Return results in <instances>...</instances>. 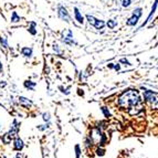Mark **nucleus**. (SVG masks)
<instances>
[{
	"instance_id": "obj_7",
	"label": "nucleus",
	"mask_w": 158,
	"mask_h": 158,
	"mask_svg": "<svg viewBox=\"0 0 158 158\" xmlns=\"http://www.w3.org/2000/svg\"><path fill=\"white\" fill-rule=\"evenodd\" d=\"M62 41H63L65 44H69V45H72L77 43L74 41L73 33H72L71 30H66V31L62 32Z\"/></svg>"
},
{
	"instance_id": "obj_19",
	"label": "nucleus",
	"mask_w": 158,
	"mask_h": 158,
	"mask_svg": "<svg viewBox=\"0 0 158 158\" xmlns=\"http://www.w3.org/2000/svg\"><path fill=\"white\" fill-rule=\"evenodd\" d=\"M102 112L104 113L105 117H110V115H111V114H110V112L107 111V108H106V107H103V108H102Z\"/></svg>"
},
{
	"instance_id": "obj_3",
	"label": "nucleus",
	"mask_w": 158,
	"mask_h": 158,
	"mask_svg": "<svg viewBox=\"0 0 158 158\" xmlns=\"http://www.w3.org/2000/svg\"><path fill=\"white\" fill-rule=\"evenodd\" d=\"M142 13H143V9L142 8H136L134 11H133V15L132 17L128 19L126 21V24L129 27H134L136 26L137 23H138V20H139V18L142 17Z\"/></svg>"
},
{
	"instance_id": "obj_10",
	"label": "nucleus",
	"mask_w": 158,
	"mask_h": 158,
	"mask_svg": "<svg viewBox=\"0 0 158 158\" xmlns=\"http://www.w3.org/2000/svg\"><path fill=\"white\" fill-rule=\"evenodd\" d=\"M74 19H75V20H77L80 24L84 23V17L82 16V13L80 12V10L77 8V7L74 8Z\"/></svg>"
},
{
	"instance_id": "obj_6",
	"label": "nucleus",
	"mask_w": 158,
	"mask_h": 158,
	"mask_svg": "<svg viewBox=\"0 0 158 158\" xmlns=\"http://www.w3.org/2000/svg\"><path fill=\"white\" fill-rule=\"evenodd\" d=\"M56 12H58V17L61 19V20H62V21L70 22V20H71V17H70V15H69V11L66 10L65 7L59 5L58 8H56Z\"/></svg>"
},
{
	"instance_id": "obj_12",
	"label": "nucleus",
	"mask_w": 158,
	"mask_h": 158,
	"mask_svg": "<svg viewBox=\"0 0 158 158\" xmlns=\"http://www.w3.org/2000/svg\"><path fill=\"white\" fill-rule=\"evenodd\" d=\"M19 103H20V105H21L22 107H26V108H29L30 106L32 105L31 101H30L29 98H23V96H20V98H19Z\"/></svg>"
},
{
	"instance_id": "obj_16",
	"label": "nucleus",
	"mask_w": 158,
	"mask_h": 158,
	"mask_svg": "<svg viewBox=\"0 0 158 158\" xmlns=\"http://www.w3.org/2000/svg\"><path fill=\"white\" fill-rule=\"evenodd\" d=\"M28 31H29L30 33L32 34V35H35V34H37V30H35V23H33V22H32V23L30 24Z\"/></svg>"
},
{
	"instance_id": "obj_24",
	"label": "nucleus",
	"mask_w": 158,
	"mask_h": 158,
	"mask_svg": "<svg viewBox=\"0 0 158 158\" xmlns=\"http://www.w3.org/2000/svg\"><path fill=\"white\" fill-rule=\"evenodd\" d=\"M3 71V65H2V63L0 62V74H1V72Z\"/></svg>"
},
{
	"instance_id": "obj_2",
	"label": "nucleus",
	"mask_w": 158,
	"mask_h": 158,
	"mask_svg": "<svg viewBox=\"0 0 158 158\" xmlns=\"http://www.w3.org/2000/svg\"><path fill=\"white\" fill-rule=\"evenodd\" d=\"M144 98L150 105L153 110H158V96L152 91H145L144 92Z\"/></svg>"
},
{
	"instance_id": "obj_22",
	"label": "nucleus",
	"mask_w": 158,
	"mask_h": 158,
	"mask_svg": "<svg viewBox=\"0 0 158 158\" xmlns=\"http://www.w3.org/2000/svg\"><path fill=\"white\" fill-rule=\"evenodd\" d=\"M43 119H44V121H49V119H50V115L47 114V113H44L43 114Z\"/></svg>"
},
{
	"instance_id": "obj_1",
	"label": "nucleus",
	"mask_w": 158,
	"mask_h": 158,
	"mask_svg": "<svg viewBox=\"0 0 158 158\" xmlns=\"http://www.w3.org/2000/svg\"><path fill=\"white\" fill-rule=\"evenodd\" d=\"M118 106L122 108H129V111L135 110L134 114L142 111V101L139 93L136 90H128L118 98Z\"/></svg>"
},
{
	"instance_id": "obj_11",
	"label": "nucleus",
	"mask_w": 158,
	"mask_h": 158,
	"mask_svg": "<svg viewBox=\"0 0 158 158\" xmlns=\"http://www.w3.org/2000/svg\"><path fill=\"white\" fill-rule=\"evenodd\" d=\"M20 52H21L22 56H26V58H31L32 54H33V49L29 47H23L21 50H20Z\"/></svg>"
},
{
	"instance_id": "obj_21",
	"label": "nucleus",
	"mask_w": 158,
	"mask_h": 158,
	"mask_svg": "<svg viewBox=\"0 0 158 158\" xmlns=\"http://www.w3.org/2000/svg\"><path fill=\"white\" fill-rule=\"evenodd\" d=\"M121 63H124L125 65H131V63H129L128 60H126V59H121Z\"/></svg>"
},
{
	"instance_id": "obj_15",
	"label": "nucleus",
	"mask_w": 158,
	"mask_h": 158,
	"mask_svg": "<svg viewBox=\"0 0 158 158\" xmlns=\"http://www.w3.org/2000/svg\"><path fill=\"white\" fill-rule=\"evenodd\" d=\"M0 44H1V47L2 48L7 49V48H8V40H7V38L0 37Z\"/></svg>"
},
{
	"instance_id": "obj_5",
	"label": "nucleus",
	"mask_w": 158,
	"mask_h": 158,
	"mask_svg": "<svg viewBox=\"0 0 158 158\" xmlns=\"http://www.w3.org/2000/svg\"><path fill=\"white\" fill-rule=\"evenodd\" d=\"M18 131H19V124L17 123V121H13V125L11 126L10 132L6 134L5 138H3V142H5V143H9V142H10L13 137L17 136V134H18Z\"/></svg>"
},
{
	"instance_id": "obj_14",
	"label": "nucleus",
	"mask_w": 158,
	"mask_h": 158,
	"mask_svg": "<svg viewBox=\"0 0 158 158\" xmlns=\"http://www.w3.org/2000/svg\"><path fill=\"white\" fill-rule=\"evenodd\" d=\"M20 20H21V18L18 16L17 11H12V13H11V22L16 23V22H19Z\"/></svg>"
},
{
	"instance_id": "obj_23",
	"label": "nucleus",
	"mask_w": 158,
	"mask_h": 158,
	"mask_svg": "<svg viewBox=\"0 0 158 158\" xmlns=\"http://www.w3.org/2000/svg\"><path fill=\"white\" fill-rule=\"evenodd\" d=\"M75 150H77V158H79L80 157V147L79 146L75 147Z\"/></svg>"
},
{
	"instance_id": "obj_9",
	"label": "nucleus",
	"mask_w": 158,
	"mask_h": 158,
	"mask_svg": "<svg viewBox=\"0 0 158 158\" xmlns=\"http://www.w3.org/2000/svg\"><path fill=\"white\" fill-rule=\"evenodd\" d=\"M157 7H158V0H155V1H154V5H153V7H152V10H150L149 15H148L147 19H146V21L142 24V27L146 26V24H147V22H149V21H150V18H152V17L154 16V13L156 12V10H157Z\"/></svg>"
},
{
	"instance_id": "obj_13",
	"label": "nucleus",
	"mask_w": 158,
	"mask_h": 158,
	"mask_svg": "<svg viewBox=\"0 0 158 158\" xmlns=\"http://www.w3.org/2000/svg\"><path fill=\"white\" fill-rule=\"evenodd\" d=\"M24 87H26L27 90H29V91H33L34 90V87H35V85H37V83L35 82H32V81H24L23 83Z\"/></svg>"
},
{
	"instance_id": "obj_18",
	"label": "nucleus",
	"mask_w": 158,
	"mask_h": 158,
	"mask_svg": "<svg viewBox=\"0 0 158 158\" xmlns=\"http://www.w3.org/2000/svg\"><path fill=\"white\" fill-rule=\"evenodd\" d=\"M116 26H117V22L114 21V20H108L107 21V27L110 29H114Z\"/></svg>"
},
{
	"instance_id": "obj_4",
	"label": "nucleus",
	"mask_w": 158,
	"mask_h": 158,
	"mask_svg": "<svg viewBox=\"0 0 158 158\" xmlns=\"http://www.w3.org/2000/svg\"><path fill=\"white\" fill-rule=\"evenodd\" d=\"M86 20L87 22L91 24V26H93L95 28V29H98V30H101L103 29L104 27H105V22L103 21V20H100V19H96L95 17L91 16V15H87L86 17Z\"/></svg>"
},
{
	"instance_id": "obj_17",
	"label": "nucleus",
	"mask_w": 158,
	"mask_h": 158,
	"mask_svg": "<svg viewBox=\"0 0 158 158\" xmlns=\"http://www.w3.org/2000/svg\"><path fill=\"white\" fill-rule=\"evenodd\" d=\"M121 5L124 8H128L129 6L132 5V0H121Z\"/></svg>"
},
{
	"instance_id": "obj_20",
	"label": "nucleus",
	"mask_w": 158,
	"mask_h": 158,
	"mask_svg": "<svg viewBox=\"0 0 158 158\" xmlns=\"http://www.w3.org/2000/svg\"><path fill=\"white\" fill-rule=\"evenodd\" d=\"M96 154H98V156H103V155H104V149H102V148H98V149L96 150Z\"/></svg>"
},
{
	"instance_id": "obj_8",
	"label": "nucleus",
	"mask_w": 158,
	"mask_h": 158,
	"mask_svg": "<svg viewBox=\"0 0 158 158\" xmlns=\"http://www.w3.org/2000/svg\"><path fill=\"white\" fill-rule=\"evenodd\" d=\"M23 147H24L23 140L20 137H16L15 140H13V149L17 150V152H20V150L23 149Z\"/></svg>"
}]
</instances>
